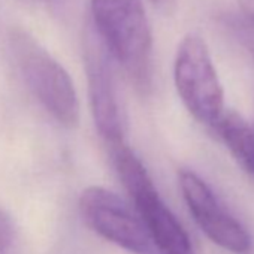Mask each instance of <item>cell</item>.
Listing matches in <instances>:
<instances>
[{
  "label": "cell",
  "mask_w": 254,
  "mask_h": 254,
  "mask_svg": "<svg viewBox=\"0 0 254 254\" xmlns=\"http://www.w3.org/2000/svg\"><path fill=\"white\" fill-rule=\"evenodd\" d=\"M91 27L112 60L147 93L153 84V35L142 0H90Z\"/></svg>",
  "instance_id": "obj_1"
},
{
  "label": "cell",
  "mask_w": 254,
  "mask_h": 254,
  "mask_svg": "<svg viewBox=\"0 0 254 254\" xmlns=\"http://www.w3.org/2000/svg\"><path fill=\"white\" fill-rule=\"evenodd\" d=\"M8 39L18 70L33 96L59 124L76 127L79 100L66 69L27 30L14 27Z\"/></svg>",
  "instance_id": "obj_2"
},
{
  "label": "cell",
  "mask_w": 254,
  "mask_h": 254,
  "mask_svg": "<svg viewBox=\"0 0 254 254\" xmlns=\"http://www.w3.org/2000/svg\"><path fill=\"white\" fill-rule=\"evenodd\" d=\"M114 165L130 194L156 254H194L189 233L160 197L148 171L124 142L112 145Z\"/></svg>",
  "instance_id": "obj_3"
},
{
  "label": "cell",
  "mask_w": 254,
  "mask_h": 254,
  "mask_svg": "<svg viewBox=\"0 0 254 254\" xmlns=\"http://www.w3.org/2000/svg\"><path fill=\"white\" fill-rule=\"evenodd\" d=\"M174 81L187 111L202 124L214 126L224 112V93L206 42L187 35L177 51Z\"/></svg>",
  "instance_id": "obj_4"
},
{
  "label": "cell",
  "mask_w": 254,
  "mask_h": 254,
  "mask_svg": "<svg viewBox=\"0 0 254 254\" xmlns=\"http://www.w3.org/2000/svg\"><path fill=\"white\" fill-rule=\"evenodd\" d=\"M79 212L103 239L132 254H156L142 220L115 193L99 186L85 189L79 197Z\"/></svg>",
  "instance_id": "obj_5"
},
{
  "label": "cell",
  "mask_w": 254,
  "mask_h": 254,
  "mask_svg": "<svg viewBox=\"0 0 254 254\" xmlns=\"http://www.w3.org/2000/svg\"><path fill=\"white\" fill-rule=\"evenodd\" d=\"M111 56L88 26L85 36V72L93 118L100 135L111 144L124 142L126 118L118 99Z\"/></svg>",
  "instance_id": "obj_6"
},
{
  "label": "cell",
  "mask_w": 254,
  "mask_h": 254,
  "mask_svg": "<svg viewBox=\"0 0 254 254\" xmlns=\"http://www.w3.org/2000/svg\"><path fill=\"white\" fill-rule=\"evenodd\" d=\"M180 187L190 214L208 239L230 253L245 254L250 251V233L223 208L214 191L199 175L187 169L181 171Z\"/></svg>",
  "instance_id": "obj_7"
},
{
  "label": "cell",
  "mask_w": 254,
  "mask_h": 254,
  "mask_svg": "<svg viewBox=\"0 0 254 254\" xmlns=\"http://www.w3.org/2000/svg\"><path fill=\"white\" fill-rule=\"evenodd\" d=\"M212 129L217 132L233 159L245 171L254 175V127L236 111H227L223 112Z\"/></svg>",
  "instance_id": "obj_8"
},
{
  "label": "cell",
  "mask_w": 254,
  "mask_h": 254,
  "mask_svg": "<svg viewBox=\"0 0 254 254\" xmlns=\"http://www.w3.org/2000/svg\"><path fill=\"white\" fill-rule=\"evenodd\" d=\"M223 23L239 45L254 56V20L242 12H230L223 17Z\"/></svg>",
  "instance_id": "obj_9"
},
{
  "label": "cell",
  "mask_w": 254,
  "mask_h": 254,
  "mask_svg": "<svg viewBox=\"0 0 254 254\" xmlns=\"http://www.w3.org/2000/svg\"><path fill=\"white\" fill-rule=\"evenodd\" d=\"M15 242V227L12 218L0 211V254H12Z\"/></svg>",
  "instance_id": "obj_10"
},
{
  "label": "cell",
  "mask_w": 254,
  "mask_h": 254,
  "mask_svg": "<svg viewBox=\"0 0 254 254\" xmlns=\"http://www.w3.org/2000/svg\"><path fill=\"white\" fill-rule=\"evenodd\" d=\"M239 12L254 20V0H238Z\"/></svg>",
  "instance_id": "obj_11"
},
{
  "label": "cell",
  "mask_w": 254,
  "mask_h": 254,
  "mask_svg": "<svg viewBox=\"0 0 254 254\" xmlns=\"http://www.w3.org/2000/svg\"><path fill=\"white\" fill-rule=\"evenodd\" d=\"M150 2H151L156 8H159V9H162V11H168V9H171V8L174 6V2H175V0H150Z\"/></svg>",
  "instance_id": "obj_12"
}]
</instances>
